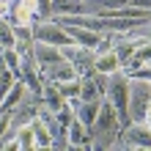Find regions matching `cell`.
<instances>
[{
  "label": "cell",
  "instance_id": "obj_24",
  "mask_svg": "<svg viewBox=\"0 0 151 151\" xmlns=\"http://www.w3.org/2000/svg\"><path fill=\"white\" fill-rule=\"evenodd\" d=\"M146 124H148V129H151V107H148V113H146Z\"/></svg>",
  "mask_w": 151,
  "mask_h": 151
},
{
  "label": "cell",
  "instance_id": "obj_13",
  "mask_svg": "<svg viewBox=\"0 0 151 151\" xmlns=\"http://www.w3.org/2000/svg\"><path fill=\"white\" fill-rule=\"evenodd\" d=\"M44 77L52 80V83H63V80H72V77H80V74H77V69L63 58L60 63H55L52 69H47V72H44Z\"/></svg>",
  "mask_w": 151,
  "mask_h": 151
},
{
  "label": "cell",
  "instance_id": "obj_15",
  "mask_svg": "<svg viewBox=\"0 0 151 151\" xmlns=\"http://www.w3.org/2000/svg\"><path fill=\"white\" fill-rule=\"evenodd\" d=\"M25 91H28V85L22 83V80H17V83L11 85V91L6 93V99H3V104H0V113H11L17 104H19V99L25 96Z\"/></svg>",
  "mask_w": 151,
  "mask_h": 151
},
{
  "label": "cell",
  "instance_id": "obj_10",
  "mask_svg": "<svg viewBox=\"0 0 151 151\" xmlns=\"http://www.w3.org/2000/svg\"><path fill=\"white\" fill-rule=\"evenodd\" d=\"M69 146L72 148H93L91 146V129H88L80 118H74L72 124H69Z\"/></svg>",
  "mask_w": 151,
  "mask_h": 151
},
{
  "label": "cell",
  "instance_id": "obj_3",
  "mask_svg": "<svg viewBox=\"0 0 151 151\" xmlns=\"http://www.w3.org/2000/svg\"><path fill=\"white\" fill-rule=\"evenodd\" d=\"M148 107H151V83L143 77H129V118L146 121Z\"/></svg>",
  "mask_w": 151,
  "mask_h": 151
},
{
  "label": "cell",
  "instance_id": "obj_23",
  "mask_svg": "<svg viewBox=\"0 0 151 151\" xmlns=\"http://www.w3.org/2000/svg\"><path fill=\"white\" fill-rule=\"evenodd\" d=\"M132 6H137V8H143V11H151V0H129Z\"/></svg>",
  "mask_w": 151,
  "mask_h": 151
},
{
  "label": "cell",
  "instance_id": "obj_8",
  "mask_svg": "<svg viewBox=\"0 0 151 151\" xmlns=\"http://www.w3.org/2000/svg\"><path fill=\"white\" fill-rule=\"evenodd\" d=\"M17 80H22L25 85L30 88V91H39L41 93V88H44V72L39 69V63H36V58H33V52H25L22 55V63H19V77Z\"/></svg>",
  "mask_w": 151,
  "mask_h": 151
},
{
  "label": "cell",
  "instance_id": "obj_7",
  "mask_svg": "<svg viewBox=\"0 0 151 151\" xmlns=\"http://www.w3.org/2000/svg\"><path fill=\"white\" fill-rule=\"evenodd\" d=\"M11 25H36L39 17V0H8V17Z\"/></svg>",
  "mask_w": 151,
  "mask_h": 151
},
{
  "label": "cell",
  "instance_id": "obj_16",
  "mask_svg": "<svg viewBox=\"0 0 151 151\" xmlns=\"http://www.w3.org/2000/svg\"><path fill=\"white\" fill-rule=\"evenodd\" d=\"M19 63H22V52L17 50V47L0 50V66H6L8 72H14L17 77H19Z\"/></svg>",
  "mask_w": 151,
  "mask_h": 151
},
{
  "label": "cell",
  "instance_id": "obj_14",
  "mask_svg": "<svg viewBox=\"0 0 151 151\" xmlns=\"http://www.w3.org/2000/svg\"><path fill=\"white\" fill-rule=\"evenodd\" d=\"M93 69H96V72H104V74L118 72V69H121V60H118V55H115V50H107V52H102V55H96Z\"/></svg>",
  "mask_w": 151,
  "mask_h": 151
},
{
  "label": "cell",
  "instance_id": "obj_11",
  "mask_svg": "<svg viewBox=\"0 0 151 151\" xmlns=\"http://www.w3.org/2000/svg\"><path fill=\"white\" fill-rule=\"evenodd\" d=\"M66 30H69V36L74 39V44H80V47H96V44L102 41L104 33L99 30H91V28H80V25H66Z\"/></svg>",
  "mask_w": 151,
  "mask_h": 151
},
{
  "label": "cell",
  "instance_id": "obj_4",
  "mask_svg": "<svg viewBox=\"0 0 151 151\" xmlns=\"http://www.w3.org/2000/svg\"><path fill=\"white\" fill-rule=\"evenodd\" d=\"M33 39L36 41H47V44H55V47H66V44H74V39L69 36L66 25H60L55 17L52 19H39L33 25Z\"/></svg>",
  "mask_w": 151,
  "mask_h": 151
},
{
  "label": "cell",
  "instance_id": "obj_22",
  "mask_svg": "<svg viewBox=\"0 0 151 151\" xmlns=\"http://www.w3.org/2000/svg\"><path fill=\"white\" fill-rule=\"evenodd\" d=\"M8 127H11V113H0V137L8 132Z\"/></svg>",
  "mask_w": 151,
  "mask_h": 151
},
{
  "label": "cell",
  "instance_id": "obj_20",
  "mask_svg": "<svg viewBox=\"0 0 151 151\" xmlns=\"http://www.w3.org/2000/svg\"><path fill=\"white\" fill-rule=\"evenodd\" d=\"M80 99H104V93L99 91V85H96L93 77H83V91H80Z\"/></svg>",
  "mask_w": 151,
  "mask_h": 151
},
{
  "label": "cell",
  "instance_id": "obj_9",
  "mask_svg": "<svg viewBox=\"0 0 151 151\" xmlns=\"http://www.w3.org/2000/svg\"><path fill=\"white\" fill-rule=\"evenodd\" d=\"M33 58H36V63L41 72H47V69H52L55 63H60L63 60V50L55 47V44H47V41H33Z\"/></svg>",
  "mask_w": 151,
  "mask_h": 151
},
{
  "label": "cell",
  "instance_id": "obj_6",
  "mask_svg": "<svg viewBox=\"0 0 151 151\" xmlns=\"http://www.w3.org/2000/svg\"><path fill=\"white\" fill-rule=\"evenodd\" d=\"M63 50V58L77 69V74L80 77H93V63H96V52L91 47H80V44H66V47H60Z\"/></svg>",
  "mask_w": 151,
  "mask_h": 151
},
{
  "label": "cell",
  "instance_id": "obj_17",
  "mask_svg": "<svg viewBox=\"0 0 151 151\" xmlns=\"http://www.w3.org/2000/svg\"><path fill=\"white\" fill-rule=\"evenodd\" d=\"M17 146H19V151L36 148V135H33L30 121H28V124H19V129H17Z\"/></svg>",
  "mask_w": 151,
  "mask_h": 151
},
{
  "label": "cell",
  "instance_id": "obj_21",
  "mask_svg": "<svg viewBox=\"0 0 151 151\" xmlns=\"http://www.w3.org/2000/svg\"><path fill=\"white\" fill-rule=\"evenodd\" d=\"M135 60L137 63H151V41H143L135 50Z\"/></svg>",
  "mask_w": 151,
  "mask_h": 151
},
{
  "label": "cell",
  "instance_id": "obj_12",
  "mask_svg": "<svg viewBox=\"0 0 151 151\" xmlns=\"http://www.w3.org/2000/svg\"><path fill=\"white\" fill-rule=\"evenodd\" d=\"M30 127H33V135H36V148H52V132L47 127V121L41 118V113L30 121Z\"/></svg>",
  "mask_w": 151,
  "mask_h": 151
},
{
  "label": "cell",
  "instance_id": "obj_2",
  "mask_svg": "<svg viewBox=\"0 0 151 151\" xmlns=\"http://www.w3.org/2000/svg\"><path fill=\"white\" fill-rule=\"evenodd\" d=\"M104 96L113 102V107L118 110L121 124L127 127L132 118H129V74L124 72V69H118V72H113V74H110L107 93H104Z\"/></svg>",
  "mask_w": 151,
  "mask_h": 151
},
{
  "label": "cell",
  "instance_id": "obj_5",
  "mask_svg": "<svg viewBox=\"0 0 151 151\" xmlns=\"http://www.w3.org/2000/svg\"><path fill=\"white\" fill-rule=\"evenodd\" d=\"M113 148H151V129L146 121H129Z\"/></svg>",
  "mask_w": 151,
  "mask_h": 151
},
{
  "label": "cell",
  "instance_id": "obj_18",
  "mask_svg": "<svg viewBox=\"0 0 151 151\" xmlns=\"http://www.w3.org/2000/svg\"><path fill=\"white\" fill-rule=\"evenodd\" d=\"M6 47H17V39H14V25L6 17H0V50Z\"/></svg>",
  "mask_w": 151,
  "mask_h": 151
},
{
  "label": "cell",
  "instance_id": "obj_19",
  "mask_svg": "<svg viewBox=\"0 0 151 151\" xmlns=\"http://www.w3.org/2000/svg\"><path fill=\"white\" fill-rule=\"evenodd\" d=\"M60 93H63V99H74V96H80V91H83V77H72V80H63V83H58Z\"/></svg>",
  "mask_w": 151,
  "mask_h": 151
},
{
  "label": "cell",
  "instance_id": "obj_1",
  "mask_svg": "<svg viewBox=\"0 0 151 151\" xmlns=\"http://www.w3.org/2000/svg\"><path fill=\"white\" fill-rule=\"evenodd\" d=\"M91 146L96 151H107L115 146V140H118V135L124 132V124L118 118V110L113 107V102L104 96L102 99V107H99V115H96V121L91 124Z\"/></svg>",
  "mask_w": 151,
  "mask_h": 151
}]
</instances>
